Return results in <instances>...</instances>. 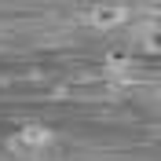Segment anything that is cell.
Segmentation results:
<instances>
[{
  "label": "cell",
  "instance_id": "1",
  "mask_svg": "<svg viewBox=\"0 0 161 161\" xmlns=\"http://www.w3.org/2000/svg\"><path fill=\"white\" fill-rule=\"evenodd\" d=\"M48 143H51V132H48V128H40V125H26V128L11 139V150L30 154V150H44Z\"/></svg>",
  "mask_w": 161,
  "mask_h": 161
},
{
  "label": "cell",
  "instance_id": "2",
  "mask_svg": "<svg viewBox=\"0 0 161 161\" xmlns=\"http://www.w3.org/2000/svg\"><path fill=\"white\" fill-rule=\"evenodd\" d=\"M88 22L95 26V30H114V26L125 22V11H121V8H95L88 15Z\"/></svg>",
  "mask_w": 161,
  "mask_h": 161
}]
</instances>
